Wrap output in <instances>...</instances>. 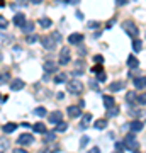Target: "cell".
Returning a JSON list of instances; mask_svg holds the SVG:
<instances>
[{"mask_svg":"<svg viewBox=\"0 0 146 153\" xmlns=\"http://www.w3.org/2000/svg\"><path fill=\"white\" fill-rule=\"evenodd\" d=\"M34 114H38V116H46V114H48V111L44 109V107H36V109H34Z\"/></svg>","mask_w":146,"mask_h":153,"instance_id":"32","label":"cell"},{"mask_svg":"<svg viewBox=\"0 0 146 153\" xmlns=\"http://www.w3.org/2000/svg\"><path fill=\"white\" fill-rule=\"evenodd\" d=\"M7 24H9V22H7V19L4 16H0V29H5Z\"/></svg>","mask_w":146,"mask_h":153,"instance_id":"34","label":"cell"},{"mask_svg":"<svg viewBox=\"0 0 146 153\" xmlns=\"http://www.w3.org/2000/svg\"><path fill=\"white\" fill-rule=\"evenodd\" d=\"M66 128H68V124H66V123H63V121H60V123L56 124V129H54V133H65Z\"/></svg>","mask_w":146,"mask_h":153,"instance_id":"23","label":"cell"},{"mask_svg":"<svg viewBox=\"0 0 146 153\" xmlns=\"http://www.w3.org/2000/svg\"><path fill=\"white\" fill-rule=\"evenodd\" d=\"M116 150H117V152H122V150H124V143L117 141V143H116Z\"/></svg>","mask_w":146,"mask_h":153,"instance_id":"39","label":"cell"},{"mask_svg":"<svg viewBox=\"0 0 146 153\" xmlns=\"http://www.w3.org/2000/svg\"><path fill=\"white\" fill-rule=\"evenodd\" d=\"M109 90H112V92L124 90V82H112L110 85H109Z\"/></svg>","mask_w":146,"mask_h":153,"instance_id":"14","label":"cell"},{"mask_svg":"<svg viewBox=\"0 0 146 153\" xmlns=\"http://www.w3.org/2000/svg\"><path fill=\"white\" fill-rule=\"evenodd\" d=\"M82 41H83V36H82L80 33H73L70 38H68V43L70 44H80Z\"/></svg>","mask_w":146,"mask_h":153,"instance_id":"11","label":"cell"},{"mask_svg":"<svg viewBox=\"0 0 146 153\" xmlns=\"http://www.w3.org/2000/svg\"><path fill=\"white\" fill-rule=\"evenodd\" d=\"M9 76H10V75H9L7 71H5V73H2V75H0V83H7L9 80H10Z\"/></svg>","mask_w":146,"mask_h":153,"instance_id":"33","label":"cell"},{"mask_svg":"<svg viewBox=\"0 0 146 153\" xmlns=\"http://www.w3.org/2000/svg\"><path fill=\"white\" fill-rule=\"evenodd\" d=\"M33 129L36 133H39V134H44V133L48 131V129H46V126H44V123H36V124L33 126Z\"/></svg>","mask_w":146,"mask_h":153,"instance_id":"18","label":"cell"},{"mask_svg":"<svg viewBox=\"0 0 146 153\" xmlns=\"http://www.w3.org/2000/svg\"><path fill=\"white\" fill-rule=\"evenodd\" d=\"M16 129H17L16 123H7V124L4 126V133H7V134H9V133H14Z\"/></svg>","mask_w":146,"mask_h":153,"instance_id":"19","label":"cell"},{"mask_svg":"<svg viewBox=\"0 0 146 153\" xmlns=\"http://www.w3.org/2000/svg\"><path fill=\"white\" fill-rule=\"evenodd\" d=\"M36 41H38V36H34V34L33 36H27V43L29 44H34Z\"/></svg>","mask_w":146,"mask_h":153,"instance_id":"36","label":"cell"},{"mask_svg":"<svg viewBox=\"0 0 146 153\" xmlns=\"http://www.w3.org/2000/svg\"><path fill=\"white\" fill-rule=\"evenodd\" d=\"M88 153H100V150L99 148H92V150H88Z\"/></svg>","mask_w":146,"mask_h":153,"instance_id":"44","label":"cell"},{"mask_svg":"<svg viewBox=\"0 0 146 153\" xmlns=\"http://www.w3.org/2000/svg\"><path fill=\"white\" fill-rule=\"evenodd\" d=\"M136 97H138V95H136V92H127V94H126V100H127L129 104H134Z\"/></svg>","mask_w":146,"mask_h":153,"instance_id":"27","label":"cell"},{"mask_svg":"<svg viewBox=\"0 0 146 153\" xmlns=\"http://www.w3.org/2000/svg\"><path fill=\"white\" fill-rule=\"evenodd\" d=\"M87 143H88V136H82V140H80V148H85Z\"/></svg>","mask_w":146,"mask_h":153,"instance_id":"37","label":"cell"},{"mask_svg":"<svg viewBox=\"0 0 146 153\" xmlns=\"http://www.w3.org/2000/svg\"><path fill=\"white\" fill-rule=\"evenodd\" d=\"M133 49H134L136 53H139L141 49H143V41H139V39H134V41H133Z\"/></svg>","mask_w":146,"mask_h":153,"instance_id":"25","label":"cell"},{"mask_svg":"<svg viewBox=\"0 0 146 153\" xmlns=\"http://www.w3.org/2000/svg\"><path fill=\"white\" fill-rule=\"evenodd\" d=\"M93 71H95V73L102 71V65H95V66H93Z\"/></svg>","mask_w":146,"mask_h":153,"instance_id":"43","label":"cell"},{"mask_svg":"<svg viewBox=\"0 0 146 153\" xmlns=\"http://www.w3.org/2000/svg\"><path fill=\"white\" fill-rule=\"evenodd\" d=\"M116 153H122V152H116Z\"/></svg>","mask_w":146,"mask_h":153,"instance_id":"48","label":"cell"},{"mask_svg":"<svg viewBox=\"0 0 146 153\" xmlns=\"http://www.w3.org/2000/svg\"><path fill=\"white\" fill-rule=\"evenodd\" d=\"M51 36H53V39L56 41V43H60L61 41V34L60 33H54V34H51Z\"/></svg>","mask_w":146,"mask_h":153,"instance_id":"40","label":"cell"},{"mask_svg":"<svg viewBox=\"0 0 146 153\" xmlns=\"http://www.w3.org/2000/svg\"><path fill=\"white\" fill-rule=\"evenodd\" d=\"M127 65H129V68H136V66L139 65V61L136 60L134 56H129V58H127Z\"/></svg>","mask_w":146,"mask_h":153,"instance_id":"28","label":"cell"},{"mask_svg":"<svg viewBox=\"0 0 146 153\" xmlns=\"http://www.w3.org/2000/svg\"><path fill=\"white\" fill-rule=\"evenodd\" d=\"M66 4H78V0H66Z\"/></svg>","mask_w":146,"mask_h":153,"instance_id":"45","label":"cell"},{"mask_svg":"<svg viewBox=\"0 0 146 153\" xmlns=\"http://www.w3.org/2000/svg\"><path fill=\"white\" fill-rule=\"evenodd\" d=\"M95 129H105L107 128V119H99V121H95Z\"/></svg>","mask_w":146,"mask_h":153,"instance_id":"22","label":"cell"},{"mask_svg":"<svg viewBox=\"0 0 146 153\" xmlns=\"http://www.w3.org/2000/svg\"><path fill=\"white\" fill-rule=\"evenodd\" d=\"M31 2H33V4H41L43 0H31Z\"/></svg>","mask_w":146,"mask_h":153,"instance_id":"46","label":"cell"},{"mask_svg":"<svg viewBox=\"0 0 146 153\" xmlns=\"http://www.w3.org/2000/svg\"><path fill=\"white\" fill-rule=\"evenodd\" d=\"M126 148L127 150H136V146H138V141H136V138H134V133H129V134H126Z\"/></svg>","mask_w":146,"mask_h":153,"instance_id":"5","label":"cell"},{"mask_svg":"<svg viewBox=\"0 0 146 153\" xmlns=\"http://www.w3.org/2000/svg\"><path fill=\"white\" fill-rule=\"evenodd\" d=\"M24 85H26L24 80H21V78H14V80L10 82V90H16V92H17V90H22Z\"/></svg>","mask_w":146,"mask_h":153,"instance_id":"9","label":"cell"},{"mask_svg":"<svg viewBox=\"0 0 146 153\" xmlns=\"http://www.w3.org/2000/svg\"><path fill=\"white\" fill-rule=\"evenodd\" d=\"M119 114V107L117 105H112V107H109V117H112V116H117Z\"/></svg>","mask_w":146,"mask_h":153,"instance_id":"30","label":"cell"},{"mask_svg":"<svg viewBox=\"0 0 146 153\" xmlns=\"http://www.w3.org/2000/svg\"><path fill=\"white\" fill-rule=\"evenodd\" d=\"M68 92L73 94V95H80L83 92V83L80 80H71V82H68Z\"/></svg>","mask_w":146,"mask_h":153,"instance_id":"1","label":"cell"},{"mask_svg":"<svg viewBox=\"0 0 146 153\" xmlns=\"http://www.w3.org/2000/svg\"><path fill=\"white\" fill-rule=\"evenodd\" d=\"M22 31H24L26 34H31V33L34 31V22H27V21H26V24L22 26Z\"/></svg>","mask_w":146,"mask_h":153,"instance_id":"21","label":"cell"},{"mask_svg":"<svg viewBox=\"0 0 146 153\" xmlns=\"http://www.w3.org/2000/svg\"><path fill=\"white\" fill-rule=\"evenodd\" d=\"M83 71H85V63L80 61V60L75 61V63H73V75H82Z\"/></svg>","mask_w":146,"mask_h":153,"instance_id":"8","label":"cell"},{"mask_svg":"<svg viewBox=\"0 0 146 153\" xmlns=\"http://www.w3.org/2000/svg\"><path fill=\"white\" fill-rule=\"evenodd\" d=\"M66 112H68L70 117H80V116H82V109L78 107V105H70Z\"/></svg>","mask_w":146,"mask_h":153,"instance_id":"10","label":"cell"},{"mask_svg":"<svg viewBox=\"0 0 146 153\" xmlns=\"http://www.w3.org/2000/svg\"><path fill=\"white\" fill-rule=\"evenodd\" d=\"M127 2H129V0H116V4H117V5H126Z\"/></svg>","mask_w":146,"mask_h":153,"instance_id":"42","label":"cell"},{"mask_svg":"<svg viewBox=\"0 0 146 153\" xmlns=\"http://www.w3.org/2000/svg\"><path fill=\"white\" fill-rule=\"evenodd\" d=\"M70 60H71V51L68 48H61L58 63H60V65H68V63H70Z\"/></svg>","mask_w":146,"mask_h":153,"instance_id":"3","label":"cell"},{"mask_svg":"<svg viewBox=\"0 0 146 153\" xmlns=\"http://www.w3.org/2000/svg\"><path fill=\"white\" fill-rule=\"evenodd\" d=\"M41 44H43L44 49H54V46H56V41L53 39V36H43L41 38Z\"/></svg>","mask_w":146,"mask_h":153,"instance_id":"4","label":"cell"},{"mask_svg":"<svg viewBox=\"0 0 146 153\" xmlns=\"http://www.w3.org/2000/svg\"><path fill=\"white\" fill-rule=\"evenodd\" d=\"M145 85H146V78H145V76L134 78V87L138 88V90H145Z\"/></svg>","mask_w":146,"mask_h":153,"instance_id":"15","label":"cell"},{"mask_svg":"<svg viewBox=\"0 0 146 153\" xmlns=\"http://www.w3.org/2000/svg\"><path fill=\"white\" fill-rule=\"evenodd\" d=\"M93 60H95V63H99V65H102L104 56H102V55H95V58H93Z\"/></svg>","mask_w":146,"mask_h":153,"instance_id":"38","label":"cell"},{"mask_svg":"<svg viewBox=\"0 0 146 153\" xmlns=\"http://www.w3.org/2000/svg\"><path fill=\"white\" fill-rule=\"evenodd\" d=\"M90 121H92V114H85L82 117V128H87V126L90 124Z\"/></svg>","mask_w":146,"mask_h":153,"instance_id":"26","label":"cell"},{"mask_svg":"<svg viewBox=\"0 0 146 153\" xmlns=\"http://www.w3.org/2000/svg\"><path fill=\"white\" fill-rule=\"evenodd\" d=\"M105 78H107V75H105L104 71H99L97 73V80L99 82H105Z\"/></svg>","mask_w":146,"mask_h":153,"instance_id":"35","label":"cell"},{"mask_svg":"<svg viewBox=\"0 0 146 153\" xmlns=\"http://www.w3.org/2000/svg\"><path fill=\"white\" fill-rule=\"evenodd\" d=\"M129 128H131V131H133V133H139V131H143L145 124H143L141 121H133V123L129 124Z\"/></svg>","mask_w":146,"mask_h":153,"instance_id":"12","label":"cell"},{"mask_svg":"<svg viewBox=\"0 0 146 153\" xmlns=\"http://www.w3.org/2000/svg\"><path fill=\"white\" fill-rule=\"evenodd\" d=\"M4 4H5V0H0V7L4 5Z\"/></svg>","mask_w":146,"mask_h":153,"instance_id":"47","label":"cell"},{"mask_svg":"<svg viewBox=\"0 0 146 153\" xmlns=\"http://www.w3.org/2000/svg\"><path fill=\"white\" fill-rule=\"evenodd\" d=\"M54 138H56V133H54V131H46V133H44V143L54 141Z\"/></svg>","mask_w":146,"mask_h":153,"instance_id":"20","label":"cell"},{"mask_svg":"<svg viewBox=\"0 0 146 153\" xmlns=\"http://www.w3.org/2000/svg\"><path fill=\"white\" fill-rule=\"evenodd\" d=\"M14 153H29L27 150H24V148H16L14 150Z\"/></svg>","mask_w":146,"mask_h":153,"instance_id":"41","label":"cell"},{"mask_svg":"<svg viewBox=\"0 0 146 153\" xmlns=\"http://www.w3.org/2000/svg\"><path fill=\"white\" fill-rule=\"evenodd\" d=\"M122 27H124V31L129 34L131 38H136V36L139 34V27H138L133 21H126L124 24H122Z\"/></svg>","mask_w":146,"mask_h":153,"instance_id":"2","label":"cell"},{"mask_svg":"<svg viewBox=\"0 0 146 153\" xmlns=\"http://www.w3.org/2000/svg\"><path fill=\"white\" fill-rule=\"evenodd\" d=\"M136 153H138V152H136Z\"/></svg>","mask_w":146,"mask_h":153,"instance_id":"49","label":"cell"},{"mask_svg":"<svg viewBox=\"0 0 146 153\" xmlns=\"http://www.w3.org/2000/svg\"><path fill=\"white\" fill-rule=\"evenodd\" d=\"M54 82H56V83H63V82H66V73H58V75L54 76Z\"/></svg>","mask_w":146,"mask_h":153,"instance_id":"29","label":"cell"},{"mask_svg":"<svg viewBox=\"0 0 146 153\" xmlns=\"http://www.w3.org/2000/svg\"><path fill=\"white\" fill-rule=\"evenodd\" d=\"M145 102H146V95H145V94H141V95H138V97H136V104L145 105Z\"/></svg>","mask_w":146,"mask_h":153,"instance_id":"31","label":"cell"},{"mask_svg":"<svg viewBox=\"0 0 146 153\" xmlns=\"http://www.w3.org/2000/svg\"><path fill=\"white\" fill-rule=\"evenodd\" d=\"M61 117H63V114H61L60 111H53V112H49L48 121L49 123H53V124H58V123L61 121Z\"/></svg>","mask_w":146,"mask_h":153,"instance_id":"7","label":"cell"},{"mask_svg":"<svg viewBox=\"0 0 146 153\" xmlns=\"http://www.w3.org/2000/svg\"><path fill=\"white\" fill-rule=\"evenodd\" d=\"M43 66H44V71H48V73H54V71H56V68H58V65H56V63H53V61H46Z\"/></svg>","mask_w":146,"mask_h":153,"instance_id":"16","label":"cell"},{"mask_svg":"<svg viewBox=\"0 0 146 153\" xmlns=\"http://www.w3.org/2000/svg\"><path fill=\"white\" fill-rule=\"evenodd\" d=\"M19 145H33L34 143V136H31V134H27V133H24V134H21L19 136Z\"/></svg>","mask_w":146,"mask_h":153,"instance_id":"6","label":"cell"},{"mask_svg":"<svg viewBox=\"0 0 146 153\" xmlns=\"http://www.w3.org/2000/svg\"><path fill=\"white\" fill-rule=\"evenodd\" d=\"M39 24H41L44 29H48V27H51V26H53L51 19H48V17H43V19H39Z\"/></svg>","mask_w":146,"mask_h":153,"instance_id":"24","label":"cell"},{"mask_svg":"<svg viewBox=\"0 0 146 153\" xmlns=\"http://www.w3.org/2000/svg\"><path fill=\"white\" fill-rule=\"evenodd\" d=\"M102 102H104V105H105V107H112V105H116V100H114V97L112 95H104L102 97Z\"/></svg>","mask_w":146,"mask_h":153,"instance_id":"17","label":"cell"},{"mask_svg":"<svg viewBox=\"0 0 146 153\" xmlns=\"http://www.w3.org/2000/svg\"><path fill=\"white\" fill-rule=\"evenodd\" d=\"M14 24H16L17 27H22L26 24V16L24 14H16L14 16Z\"/></svg>","mask_w":146,"mask_h":153,"instance_id":"13","label":"cell"}]
</instances>
